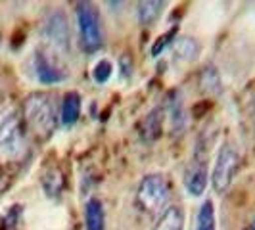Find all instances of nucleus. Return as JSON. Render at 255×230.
Instances as JSON below:
<instances>
[{
	"mask_svg": "<svg viewBox=\"0 0 255 230\" xmlns=\"http://www.w3.org/2000/svg\"><path fill=\"white\" fill-rule=\"evenodd\" d=\"M23 117L29 130L40 140L50 138L58 125L54 98L48 92H33L23 102Z\"/></svg>",
	"mask_w": 255,
	"mask_h": 230,
	"instance_id": "f257e3e1",
	"label": "nucleus"
},
{
	"mask_svg": "<svg viewBox=\"0 0 255 230\" xmlns=\"http://www.w3.org/2000/svg\"><path fill=\"white\" fill-rule=\"evenodd\" d=\"M171 200V186L163 175L150 173L140 180L136 190V207L148 213L155 215L167 209V204Z\"/></svg>",
	"mask_w": 255,
	"mask_h": 230,
	"instance_id": "f03ea898",
	"label": "nucleus"
},
{
	"mask_svg": "<svg viewBox=\"0 0 255 230\" xmlns=\"http://www.w3.org/2000/svg\"><path fill=\"white\" fill-rule=\"evenodd\" d=\"M75 15L81 48L87 54L100 50L104 44V33L98 8L92 2H79L75 8Z\"/></svg>",
	"mask_w": 255,
	"mask_h": 230,
	"instance_id": "7ed1b4c3",
	"label": "nucleus"
},
{
	"mask_svg": "<svg viewBox=\"0 0 255 230\" xmlns=\"http://www.w3.org/2000/svg\"><path fill=\"white\" fill-rule=\"evenodd\" d=\"M240 167V153L236 150L234 144L225 142L221 146V150L217 153L215 165L211 171V186L217 194L229 190V186L232 184V180L236 177V171Z\"/></svg>",
	"mask_w": 255,
	"mask_h": 230,
	"instance_id": "20e7f679",
	"label": "nucleus"
},
{
	"mask_svg": "<svg viewBox=\"0 0 255 230\" xmlns=\"http://www.w3.org/2000/svg\"><path fill=\"white\" fill-rule=\"evenodd\" d=\"M40 37L44 40V44L56 54L65 56L69 52V23L62 10H52L44 17L40 25Z\"/></svg>",
	"mask_w": 255,
	"mask_h": 230,
	"instance_id": "39448f33",
	"label": "nucleus"
},
{
	"mask_svg": "<svg viewBox=\"0 0 255 230\" xmlns=\"http://www.w3.org/2000/svg\"><path fill=\"white\" fill-rule=\"evenodd\" d=\"M23 152V128L17 114L10 112L0 121V157L12 159Z\"/></svg>",
	"mask_w": 255,
	"mask_h": 230,
	"instance_id": "423d86ee",
	"label": "nucleus"
},
{
	"mask_svg": "<svg viewBox=\"0 0 255 230\" xmlns=\"http://www.w3.org/2000/svg\"><path fill=\"white\" fill-rule=\"evenodd\" d=\"M184 188L190 196H202L207 188V182H209V171H207V161H205V152L204 146H200L194 157L190 159V163L184 169Z\"/></svg>",
	"mask_w": 255,
	"mask_h": 230,
	"instance_id": "0eeeda50",
	"label": "nucleus"
},
{
	"mask_svg": "<svg viewBox=\"0 0 255 230\" xmlns=\"http://www.w3.org/2000/svg\"><path fill=\"white\" fill-rule=\"evenodd\" d=\"M33 69H35V77H37V81L40 85H58V83L65 81V77H67L64 69H60L46 56V52L42 50L35 52V56H33Z\"/></svg>",
	"mask_w": 255,
	"mask_h": 230,
	"instance_id": "6e6552de",
	"label": "nucleus"
},
{
	"mask_svg": "<svg viewBox=\"0 0 255 230\" xmlns=\"http://www.w3.org/2000/svg\"><path fill=\"white\" fill-rule=\"evenodd\" d=\"M163 108H153L140 123V138L144 144H153L163 132Z\"/></svg>",
	"mask_w": 255,
	"mask_h": 230,
	"instance_id": "1a4fd4ad",
	"label": "nucleus"
},
{
	"mask_svg": "<svg viewBox=\"0 0 255 230\" xmlns=\"http://www.w3.org/2000/svg\"><path fill=\"white\" fill-rule=\"evenodd\" d=\"M184 221V209L180 205H167L165 211L159 213L152 230H182Z\"/></svg>",
	"mask_w": 255,
	"mask_h": 230,
	"instance_id": "9d476101",
	"label": "nucleus"
},
{
	"mask_svg": "<svg viewBox=\"0 0 255 230\" xmlns=\"http://www.w3.org/2000/svg\"><path fill=\"white\" fill-rule=\"evenodd\" d=\"M81 115V94L71 90L64 96L62 102V112H60V121L65 128H71L79 121Z\"/></svg>",
	"mask_w": 255,
	"mask_h": 230,
	"instance_id": "9b49d317",
	"label": "nucleus"
},
{
	"mask_svg": "<svg viewBox=\"0 0 255 230\" xmlns=\"http://www.w3.org/2000/svg\"><path fill=\"white\" fill-rule=\"evenodd\" d=\"M85 229L87 230H106V209L102 200L90 198L85 205Z\"/></svg>",
	"mask_w": 255,
	"mask_h": 230,
	"instance_id": "f8f14e48",
	"label": "nucleus"
},
{
	"mask_svg": "<svg viewBox=\"0 0 255 230\" xmlns=\"http://www.w3.org/2000/svg\"><path fill=\"white\" fill-rule=\"evenodd\" d=\"M167 110H169V119H171V130H173V134H180L184 130V127H186V114H184V106H182L179 92H173L169 96Z\"/></svg>",
	"mask_w": 255,
	"mask_h": 230,
	"instance_id": "ddd939ff",
	"label": "nucleus"
},
{
	"mask_svg": "<svg viewBox=\"0 0 255 230\" xmlns=\"http://www.w3.org/2000/svg\"><path fill=\"white\" fill-rule=\"evenodd\" d=\"M163 8H165V2H161V0H142L138 2V8H136L138 21L142 25H152L153 21L159 19Z\"/></svg>",
	"mask_w": 255,
	"mask_h": 230,
	"instance_id": "4468645a",
	"label": "nucleus"
},
{
	"mask_svg": "<svg viewBox=\"0 0 255 230\" xmlns=\"http://www.w3.org/2000/svg\"><path fill=\"white\" fill-rule=\"evenodd\" d=\"M175 44V58L180 62H192L198 58V54L202 50L200 42L192 37H177V40L173 42Z\"/></svg>",
	"mask_w": 255,
	"mask_h": 230,
	"instance_id": "2eb2a0df",
	"label": "nucleus"
},
{
	"mask_svg": "<svg viewBox=\"0 0 255 230\" xmlns=\"http://www.w3.org/2000/svg\"><path fill=\"white\" fill-rule=\"evenodd\" d=\"M200 89L204 90L209 96H217L223 92V83H221V75L213 65H205L200 73Z\"/></svg>",
	"mask_w": 255,
	"mask_h": 230,
	"instance_id": "dca6fc26",
	"label": "nucleus"
},
{
	"mask_svg": "<svg viewBox=\"0 0 255 230\" xmlns=\"http://www.w3.org/2000/svg\"><path fill=\"white\" fill-rule=\"evenodd\" d=\"M42 188L48 198H60V194L64 190V177L62 171L58 167H50L44 175H42Z\"/></svg>",
	"mask_w": 255,
	"mask_h": 230,
	"instance_id": "f3484780",
	"label": "nucleus"
},
{
	"mask_svg": "<svg viewBox=\"0 0 255 230\" xmlns=\"http://www.w3.org/2000/svg\"><path fill=\"white\" fill-rule=\"evenodd\" d=\"M196 230H217L215 225V207L211 200H205L200 211H198V217H196Z\"/></svg>",
	"mask_w": 255,
	"mask_h": 230,
	"instance_id": "a211bd4d",
	"label": "nucleus"
},
{
	"mask_svg": "<svg viewBox=\"0 0 255 230\" xmlns=\"http://www.w3.org/2000/svg\"><path fill=\"white\" fill-rule=\"evenodd\" d=\"M177 37H179V27L175 25V27H171L165 35H161V37L157 38V40L153 42V46H152V56H153V58H157L159 54H163V50H165L169 44H173V42L177 40Z\"/></svg>",
	"mask_w": 255,
	"mask_h": 230,
	"instance_id": "6ab92c4d",
	"label": "nucleus"
},
{
	"mask_svg": "<svg viewBox=\"0 0 255 230\" xmlns=\"http://www.w3.org/2000/svg\"><path fill=\"white\" fill-rule=\"evenodd\" d=\"M112 71H114L112 62H108V60H100L98 64L94 65V69H92V77H94V81H96L98 85H104V83L112 77Z\"/></svg>",
	"mask_w": 255,
	"mask_h": 230,
	"instance_id": "aec40b11",
	"label": "nucleus"
},
{
	"mask_svg": "<svg viewBox=\"0 0 255 230\" xmlns=\"http://www.w3.org/2000/svg\"><path fill=\"white\" fill-rule=\"evenodd\" d=\"M119 67H121V75L127 79V77L132 73V60H130V56L123 54V56L119 58Z\"/></svg>",
	"mask_w": 255,
	"mask_h": 230,
	"instance_id": "412c9836",
	"label": "nucleus"
},
{
	"mask_svg": "<svg viewBox=\"0 0 255 230\" xmlns=\"http://www.w3.org/2000/svg\"><path fill=\"white\" fill-rule=\"evenodd\" d=\"M248 230H255V215H254V221H252V225H250V229Z\"/></svg>",
	"mask_w": 255,
	"mask_h": 230,
	"instance_id": "4be33fe9",
	"label": "nucleus"
},
{
	"mask_svg": "<svg viewBox=\"0 0 255 230\" xmlns=\"http://www.w3.org/2000/svg\"><path fill=\"white\" fill-rule=\"evenodd\" d=\"M254 130H255V98H254Z\"/></svg>",
	"mask_w": 255,
	"mask_h": 230,
	"instance_id": "5701e85b",
	"label": "nucleus"
},
{
	"mask_svg": "<svg viewBox=\"0 0 255 230\" xmlns=\"http://www.w3.org/2000/svg\"><path fill=\"white\" fill-rule=\"evenodd\" d=\"M0 180H2V175H0Z\"/></svg>",
	"mask_w": 255,
	"mask_h": 230,
	"instance_id": "b1692460",
	"label": "nucleus"
}]
</instances>
